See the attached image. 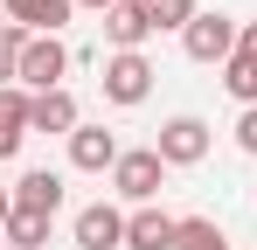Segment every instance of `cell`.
<instances>
[{"mask_svg":"<svg viewBox=\"0 0 257 250\" xmlns=\"http://www.w3.org/2000/svg\"><path fill=\"white\" fill-rule=\"evenodd\" d=\"M153 97V63L132 49V56H111L104 63V104H146Z\"/></svg>","mask_w":257,"mask_h":250,"instance_id":"obj_5","label":"cell"},{"mask_svg":"<svg viewBox=\"0 0 257 250\" xmlns=\"http://www.w3.org/2000/svg\"><path fill=\"white\" fill-rule=\"evenodd\" d=\"M14 208H28V215H49V222H56V208H63V174H49V167L21 174V181H14Z\"/></svg>","mask_w":257,"mask_h":250,"instance_id":"obj_11","label":"cell"},{"mask_svg":"<svg viewBox=\"0 0 257 250\" xmlns=\"http://www.w3.org/2000/svg\"><path fill=\"white\" fill-rule=\"evenodd\" d=\"M21 139H28V90L7 83V90H0V160H14Z\"/></svg>","mask_w":257,"mask_h":250,"instance_id":"obj_12","label":"cell"},{"mask_svg":"<svg viewBox=\"0 0 257 250\" xmlns=\"http://www.w3.org/2000/svg\"><path fill=\"white\" fill-rule=\"evenodd\" d=\"M146 35H153V21H146V7H139V0H118V7L104 14V42H111V56H132Z\"/></svg>","mask_w":257,"mask_h":250,"instance_id":"obj_9","label":"cell"},{"mask_svg":"<svg viewBox=\"0 0 257 250\" xmlns=\"http://www.w3.org/2000/svg\"><path fill=\"white\" fill-rule=\"evenodd\" d=\"M77 250H125V215L111 202L77 208Z\"/></svg>","mask_w":257,"mask_h":250,"instance_id":"obj_7","label":"cell"},{"mask_svg":"<svg viewBox=\"0 0 257 250\" xmlns=\"http://www.w3.org/2000/svg\"><path fill=\"white\" fill-rule=\"evenodd\" d=\"M21 49H28V28H14V21H0V90L21 77Z\"/></svg>","mask_w":257,"mask_h":250,"instance_id":"obj_18","label":"cell"},{"mask_svg":"<svg viewBox=\"0 0 257 250\" xmlns=\"http://www.w3.org/2000/svg\"><path fill=\"white\" fill-rule=\"evenodd\" d=\"M209 125L195 118V111H181V118H167L160 125V139H153V153H160V160L167 167H195V160H209Z\"/></svg>","mask_w":257,"mask_h":250,"instance_id":"obj_4","label":"cell"},{"mask_svg":"<svg viewBox=\"0 0 257 250\" xmlns=\"http://www.w3.org/2000/svg\"><path fill=\"white\" fill-rule=\"evenodd\" d=\"M118 153H125V146H118V132H104V125H77V132H70V167H77V174H111Z\"/></svg>","mask_w":257,"mask_h":250,"instance_id":"obj_6","label":"cell"},{"mask_svg":"<svg viewBox=\"0 0 257 250\" xmlns=\"http://www.w3.org/2000/svg\"><path fill=\"white\" fill-rule=\"evenodd\" d=\"M181 243V215L167 208H132L125 215V250H174Z\"/></svg>","mask_w":257,"mask_h":250,"instance_id":"obj_8","label":"cell"},{"mask_svg":"<svg viewBox=\"0 0 257 250\" xmlns=\"http://www.w3.org/2000/svg\"><path fill=\"white\" fill-rule=\"evenodd\" d=\"M236 21L229 14H195L188 21V35H181V49H188V63H229L236 56Z\"/></svg>","mask_w":257,"mask_h":250,"instance_id":"obj_3","label":"cell"},{"mask_svg":"<svg viewBox=\"0 0 257 250\" xmlns=\"http://www.w3.org/2000/svg\"><path fill=\"white\" fill-rule=\"evenodd\" d=\"M77 97H70V90H42V97H28V132H63V139H70V132H77Z\"/></svg>","mask_w":257,"mask_h":250,"instance_id":"obj_10","label":"cell"},{"mask_svg":"<svg viewBox=\"0 0 257 250\" xmlns=\"http://www.w3.org/2000/svg\"><path fill=\"white\" fill-rule=\"evenodd\" d=\"M174 250H229V236L215 229L209 215H181V243Z\"/></svg>","mask_w":257,"mask_h":250,"instance_id":"obj_17","label":"cell"},{"mask_svg":"<svg viewBox=\"0 0 257 250\" xmlns=\"http://www.w3.org/2000/svg\"><path fill=\"white\" fill-rule=\"evenodd\" d=\"M222 90L243 97V104H257V56H229L222 63Z\"/></svg>","mask_w":257,"mask_h":250,"instance_id":"obj_16","label":"cell"},{"mask_svg":"<svg viewBox=\"0 0 257 250\" xmlns=\"http://www.w3.org/2000/svg\"><path fill=\"white\" fill-rule=\"evenodd\" d=\"M7 215H14V188H0V229H7Z\"/></svg>","mask_w":257,"mask_h":250,"instance_id":"obj_21","label":"cell"},{"mask_svg":"<svg viewBox=\"0 0 257 250\" xmlns=\"http://www.w3.org/2000/svg\"><path fill=\"white\" fill-rule=\"evenodd\" d=\"M160 181H167V160H160L153 146H132V153H118V167H111V188H118L125 202H139V208H153Z\"/></svg>","mask_w":257,"mask_h":250,"instance_id":"obj_1","label":"cell"},{"mask_svg":"<svg viewBox=\"0 0 257 250\" xmlns=\"http://www.w3.org/2000/svg\"><path fill=\"white\" fill-rule=\"evenodd\" d=\"M70 7H77V0H14L7 14H14V28H28V35H56V28L70 21Z\"/></svg>","mask_w":257,"mask_h":250,"instance_id":"obj_13","label":"cell"},{"mask_svg":"<svg viewBox=\"0 0 257 250\" xmlns=\"http://www.w3.org/2000/svg\"><path fill=\"white\" fill-rule=\"evenodd\" d=\"M7 7H14V0H7Z\"/></svg>","mask_w":257,"mask_h":250,"instance_id":"obj_24","label":"cell"},{"mask_svg":"<svg viewBox=\"0 0 257 250\" xmlns=\"http://www.w3.org/2000/svg\"><path fill=\"white\" fill-rule=\"evenodd\" d=\"M0 236H7L14 250H42V243H49V215H28V208H14Z\"/></svg>","mask_w":257,"mask_h":250,"instance_id":"obj_14","label":"cell"},{"mask_svg":"<svg viewBox=\"0 0 257 250\" xmlns=\"http://www.w3.org/2000/svg\"><path fill=\"white\" fill-rule=\"evenodd\" d=\"M139 7H146V21H153V35H160V28H181V35H188V21L202 14L195 0H139Z\"/></svg>","mask_w":257,"mask_h":250,"instance_id":"obj_15","label":"cell"},{"mask_svg":"<svg viewBox=\"0 0 257 250\" xmlns=\"http://www.w3.org/2000/svg\"><path fill=\"white\" fill-rule=\"evenodd\" d=\"M236 56H257V21H243V35H236Z\"/></svg>","mask_w":257,"mask_h":250,"instance_id":"obj_20","label":"cell"},{"mask_svg":"<svg viewBox=\"0 0 257 250\" xmlns=\"http://www.w3.org/2000/svg\"><path fill=\"white\" fill-rule=\"evenodd\" d=\"M63 70H70V49H63L56 35H28V49H21V77H14V83L42 97V90H63Z\"/></svg>","mask_w":257,"mask_h":250,"instance_id":"obj_2","label":"cell"},{"mask_svg":"<svg viewBox=\"0 0 257 250\" xmlns=\"http://www.w3.org/2000/svg\"><path fill=\"white\" fill-rule=\"evenodd\" d=\"M77 7H97V14H111V7H118V0H77Z\"/></svg>","mask_w":257,"mask_h":250,"instance_id":"obj_22","label":"cell"},{"mask_svg":"<svg viewBox=\"0 0 257 250\" xmlns=\"http://www.w3.org/2000/svg\"><path fill=\"white\" fill-rule=\"evenodd\" d=\"M236 146L257 153V104H243V118H236Z\"/></svg>","mask_w":257,"mask_h":250,"instance_id":"obj_19","label":"cell"},{"mask_svg":"<svg viewBox=\"0 0 257 250\" xmlns=\"http://www.w3.org/2000/svg\"><path fill=\"white\" fill-rule=\"evenodd\" d=\"M0 250H14V243H0Z\"/></svg>","mask_w":257,"mask_h":250,"instance_id":"obj_23","label":"cell"}]
</instances>
